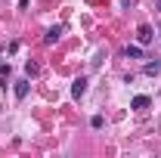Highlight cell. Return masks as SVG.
Returning a JSON list of instances; mask_svg holds the SVG:
<instances>
[{"label":"cell","mask_w":161,"mask_h":158,"mask_svg":"<svg viewBox=\"0 0 161 158\" xmlns=\"http://www.w3.org/2000/svg\"><path fill=\"white\" fill-rule=\"evenodd\" d=\"M152 37H155V34H152V25H140V28H136V40H140L142 47L152 43Z\"/></svg>","instance_id":"obj_1"},{"label":"cell","mask_w":161,"mask_h":158,"mask_svg":"<svg viewBox=\"0 0 161 158\" xmlns=\"http://www.w3.org/2000/svg\"><path fill=\"white\" fill-rule=\"evenodd\" d=\"M84 93H87V78H78L75 84H71V96H75V99H80Z\"/></svg>","instance_id":"obj_2"},{"label":"cell","mask_w":161,"mask_h":158,"mask_svg":"<svg viewBox=\"0 0 161 158\" xmlns=\"http://www.w3.org/2000/svg\"><path fill=\"white\" fill-rule=\"evenodd\" d=\"M59 37H62V25H53V28L43 34V43H56Z\"/></svg>","instance_id":"obj_3"},{"label":"cell","mask_w":161,"mask_h":158,"mask_svg":"<svg viewBox=\"0 0 161 158\" xmlns=\"http://www.w3.org/2000/svg\"><path fill=\"white\" fill-rule=\"evenodd\" d=\"M142 71H146L149 78H155V75H161V59H155V62H146V65H142Z\"/></svg>","instance_id":"obj_4"},{"label":"cell","mask_w":161,"mask_h":158,"mask_svg":"<svg viewBox=\"0 0 161 158\" xmlns=\"http://www.w3.org/2000/svg\"><path fill=\"white\" fill-rule=\"evenodd\" d=\"M124 53H127L130 59H142V43H130V47H127Z\"/></svg>","instance_id":"obj_5"},{"label":"cell","mask_w":161,"mask_h":158,"mask_svg":"<svg viewBox=\"0 0 161 158\" xmlns=\"http://www.w3.org/2000/svg\"><path fill=\"white\" fill-rule=\"evenodd\" d=\"M149 102H152L149 96H133V102H130V105H133L136 112H142V109H149Z\"/></svg>","instance_id":"obj_6"},{"label":"cell","mask_w":161,"mask_h":158,"mask_svg":"<svg viewBox=\"0 0 161 158\" xmlns=\"http://www.w3.org/2000/svg\"><path fill=\"white\" fill-rule=\"evenodd\" d=\"M16 96H19V99L28 96V81H16Z\"/></svg>","instance_id":"obj_7"},{"label":"cell","mask_w":161,"mask_h":158,"mask_svg":"<svg viewBox=\"0 0 161 158\" xmlns=\"http://www.w3.org/2000/svg\"><path fill=\"white\" fill-rule=\"evenodd\" d=\"M25 75H28V78H37V75H40V65H37V62H28V65H25Z\"/></svg>","instance_id":"obj_8"},{"label":"cell","mask_w":161,"mask_h":158,"mask_svg":"<svg viewBox=\"0 0 161 158\" xmlns=\"http://www.w3.org/2000/svg\"><path fill=\"white\" fill-rule=\"evenodd\" d=\"M90 124H93V127L99 130V127H102V124H105V121H102V115H93V118H90Z\"/></svg>","instance_id":"obj_9"},{"label":"cell","mask_w":161,"mask_h":158,"mask_svg":"<svg viewBox=\"0 0 161 158\" xmlns=\"http://www.w3.org/2000/svg\"><path fill=\"white\" fill-rule=\"evenodd\" d=\"M0 75H3V78H9V62H0Z\"/></svg>","instance_id":"obj_10"}]
</instances>
